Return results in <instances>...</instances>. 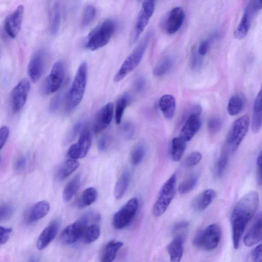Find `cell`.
I'll return each instance as SVG.
<instances>
[{
  "mask_svg": "<svg viewBox=\"0 0 262 262\" xmlns=\"http://www.w3.org/2000/svg\"><path fill=\"white\" fill-rule=\"evenodd\" d=\"M259 201L258 193L251 191L241 198L235 206L231 216L232 237L235 249L238 248L245 228L255 214Z\"/></svg>",
  "mask_w": 262,
  "mask_h": 262,
  "instance_id": "obj_1",
  "label": "cell"
},
{
  "mask_svg": "<svg viewBox=\"0 0 262 262\" xmlns=\"http://www.w3.org/2000/svg\"><path fill=\"white\" fill-rule=\"evenodd\" d=\"M87 75V64L83 61L79 66L66 97L65 107L67 113L72 112L81 102L86 88Z\"/></svg>",
  "mask_w": 262,
  "mask_h": 262,
  "instance_id": "obj_2",
  "label": "cell"
},
{
  "mask_svg": "<svg viewBox=\"0 0 262 262\" xmlns=\"http://www.w3.org/2000/svg\"><path fill=\"white\" fill-rule=\"evenodd\" d=\"M116 26V23L112 19L103 21L92 30L86 37L85 48L91 51H95L105 46L113 35Z\"/></svg>",
  "mask_w": 262,
  "mask_h": 262,
  "instance_id": "obj_3",
  "label": "cell"
},
{
  "mask_svg": "<svg viewBox=\"0 0 262 262\" xmlns=\"http://www.w3.org/2000/svg\"><path fill=\"white\" fill-rule=\"evenodd\" d=\"M150 31L143 37L136 47L126 58L114 77V81L119 82L133 71L140 63L152 37Z\"/></svg>",
  "mask_w": 262,
  "mask_h": 262,
  "instance_id": "obj_4",
  "label": "cell"
},
{
  "mask_svg": "<svg viewBox=\"0 0 262 262\" xmlns=\"http://www.w3.org/2000/svg\"><path fill=\"white\" fill-rule=\"evenodd\" d=\"M100 220L99 214L89 212L79 219L66 227L60 235V240L64 245L72 244L82 237L84 231L90 223Z\"/></svg>",
  "mask_w": 262,
  "mask_h": 262,
  "instance_id": "obj_5",
  "label": "cell"
},
{
  "mask_svg": "<svg viewBox=\"0 0 262 262\" xmlns=\"http://www.w3.org/2000/svg\"><path fill=\"white\" fill-rule=\"evenodd\" d=\"M221 234V229L219 225L210 224L196 233L193 239V244L198 248L207 251L213 250L219 245Z\"/></svg>",
  "mask_w": 262,
  "mask_h": 262,
  "instance_id": "obj_6",
  "label": "cell"
},
{
  "mask_svg": "<svg viewBox=\"0 0 262 262\" xmlns=\"http://www.w3.org/2000/svg\"><path fill=\"white\" fill-rule=\"evenodd\" d=\"M177 174L173 173L161 187L152 208L156 217L162 215L167 210L176 192Z\"/></svg>",
  "mask_w": 262,
  "mask_h": 262,
  "instance_id": "obj_7",
  "label": "cell"
},
{
  "mask_svg": "<svg viewBox=\"0 0 262 262\" xmlns=\"http://www.w3.org/2000/svg\"><path fill=\"white\" fill-rule=\"evenodd\" d=\"M249 126V118L245 115L233 123L227 138V144L229 149L234 152L239 147L246 136Z\"/></svg>",
  "mask_w": 262,
  "mask_h": 262,
  "instance_id": "obj_8",
  "label": "cell"
},
{
  "mask_svg": "<svg viewBox=\"0 0 262 262\" xmlns=\"http://www.w3.org/2000/svg\"><path fill=\"white\" fill-rule=\"evenodd\" d=\"M261 7L262 2L260 1H250L248 2L239 23L234 31L235 38L241 40L247 36L253 16L261 9Z\"/></svg>",
  "mask_w": 262,
  "mask_h": 262,
  "instance_id": "obj_9",
  "label": "cell"
},
{
  "mask_svg": "<svg viewBox=\"0 0 262 262\" xmlns=\"http://www.w3.org/2000/svg\"><path fill=\"white\" fill-rule=\"evenodd\" d=\"M138 208L137 198H133L128 200L114 215L112 223L114 228L121 229L129 224L135 216Z\"/></svg>",
  "mask_w": 262,
  "mask_h": 262,
  "instance_id": "obj_10",
  "label": "cell"
},
{
  "mask_svg": "<svg viewBox=\"0 0 262 262\" xmlns=\"http://www.w3.org/2000/svg\"><path fill=\"white\" fill-rule=\"evenodd\" d=\"M64 75V68L61 60L57 61L53 66L50 72L46 79L44 92L51 94L58 91L62 84Z\"/></svg>",
  "mask_w": 262,
  "mask_h": 262,
  "instance_id": "obj_11",
  "label": "cell"
},
{
  "mask_svg": "<svg viewBox=\"0 0 262 262\" xmlns=\"http://www.w3.org/2000/svg\"><path fill=\"white\" fill-rule=\"evenodd\" d=\"M31 88L29 80L22 79L13 89L11 93V103L14 112H19L24 106Z\"/></svg>",
  "mask_w": 262,
  "mask_h": 262,
  "instance_id": "obj_12",
  "label": "cell"
},
{
  "mask_svg": "<svg viewBox=\"0 0 262 262\" xmlns=\"http://www.w3.org/2000/svg\"><path fill=\"white\" fill-rule=\"evenodd\" d=\"M91 144V136L87 128L82 129L77 143L72 145L68 151V156L72 159L77 160L86 156Z\"/></svg>",
  "mask_w": 262,
  "mask_h": 262,
  "instance_id": "obj_13",
  "label": "cell"
},
{
  "mask_svg": "<svg viewBox=\"0 0 262 262\" xmlns=\"http://www.w3.org/2000/svg\"><path fill=\"white\" fill-rule=\"evenodd\" d=\"M154 1H144L138 14L135 26L133 41H135L147 25L155 11Z\"/></svg>",
  "mask_w": 262,
  "mask_h": 262,
  "instance_id": "obj_14",
  "label": "cell"
},
{
  "mask_svg": "<svg viewBox=\"0 0 262 262\" xmlns=\"http://www.w3.org/2000/svg\"><path fill=\"white\" fill-rule=\"evenodd\" d=\"M201 109L197 106L189 115L183 126L180 136L186 142L189 141L200 128L201 122L200 114Z\"/></svg>",
  "mask_w": 262,
  "mask_h": 262,
  "instance_id": "obj_15",
  "label": "cell"
},
{
  "mask_svg": "<svg viewBox=\"0 0 262 262\" xmlns=\"http://www.w3.org/2000/svg\"><path fill=\"white\" fill-rule=\"evenodd\" d=\"M24 12V6L19 5L5 20V30L11 38L16 37L21 29Z\"/></svg>",
  "mask_w": 262,
  "mask_h": 262,
  "instance_id": "obj_16",
  "label": "cell"
},
{
  "mask_svg": "<svg viewBox=\"0 0 262 262\" xmlns=\"http://www.w3.org/2000/svg\"><path fill=\"white\" fill-rule=\"evenodd\" d=\"M58 219L52 221L41 232L38 237L36 247L39 250L46 248L55 237L60 227Z\"/></svg>",
  "mask_w": 262,
  "mask_h": 262,
  "instance_id": "obj_17",
  "label": "cell"
},
{
  "mask_svg": "<svg viewBox=\"0 0 262 262\" xmlns=\"http://www.w3.org/2000/svg\"><path fill=\"white\" fill-rule=\"evenodd\" d=\"M45 53L38 51L34 54L28 67V73L31 80L37 82L43 73L45 66Z\"/></svg>",
  "mask_w": 262,
  "mask_h": 262,
  "instance_id": "obj_18",
  "label": "cell"
},
{
  "mask_svg": "<svg viewBox=\"0 0 262 262\" xmlns=\"http://www.w3.org/2000/svg\"><path fill=\"white\" fill-rule=\"evenodd\" d=\"M185 18V13L180 7L172 9L165 24V30L168 34L176 33L182 27Z\"/></svg>",
  "mask_w": 262,
  "mask_h": 262,
  "instance_id": "obj_19",
  "label": "cell"
},
{
  "mask_svg": "<svg viewBox=\"0 0 262 262\" xmlns=\"http://www.w3.org/2000/svg\"><path fill=\"white\" fill-rule=\"evenodd\" d=\"M113 115V104L108 102L98 113L93 126L94 132L98 134L105 129L111 123Z\"/></svg>",
  "mask_w": 262,
  "mask_h": 262,
  "instance_id": "obj_20",
  "label": "cell"
},
{
  "mask_svg": "<svg viewBox=\"0 0 262 262\" xmlns=\"http://www.w3.org/2000/svg\"><path fill=\"white\" fill-rule=\"evenodd\" d=\"M50 208V204L47 201H41L35 203L27 214L26 222L32 224L41 220L48 213Z\"/></svg>",
  "mask_w": 262,
  "mask_h": 262,
  "instance_id": "obj_21",
  "label": "cell"
},
{
  "mask_svg": "<svg viewBox=\"0 0 262 262\" xmlns=\"http://www.w3.org/2000/svg\"><path fill=\"white\" fill-rule=\"evenodd\" d=\"M184 236L179 234L175 236L169 243L167 250L171 262H180L183 254Z\"/></svg>",
  "mask_w": 262,
  "mask_h": 262,
  "instance_id": "obj_22",
  "label": "cell"
},
{
  "mask_svg": "<svg viewBox=\"0 0 262 262\" xmlns=\"http://www.w3.org/2000/svg\"><path fill=\"white\" fill-rule=\"evenodd\" d=\"M261 217L260 215L244 237L243 241L245 246L251 247L261 241Z\"/></svg>",
  "mask_w": 262,
  "mask_h": 262,
  "instance_id": "obj_23",
  "label": "cell"
},
{
  "mask_svg": "<svg viewBox=\"0 0 262 262\" xmlns=\"http://www.w3.org/2000/svg\"><path fill=\"white\" fill-rule=\"evenodd\" d=\"M61 22V6L59 1L54 2L49 14V30L53 35L59 31Z\"/></svg>",
  "mask_w": 262,
  "mask_h": 262,
  "instance_id": "obj_24",
  "label": "cell"
},
{
  "mask_svg": "<svg viewBox=\"0 0 262 262\" xmlns=\"http://www.w3.org/2000/svg\"><path fill=\"white\" fill-rule=\"evenodd\" d=\"M176 106L175 98L170 94L162 96L159 101V108L164 117L167 119H170L173 117Z\"/></svg>",
  "mask_w": 262,
  "mask_h": 262,
  "instance_id": "obj_25",
  "label": "cell"
},
{
  "mask_svg": "<svg viewBox=\"0 0 262 262\" xmlns=\"http://www.w3.org/2000/svg\"><path fill=\"white\" fill-rule=\"evenodd\" d=\"M121 241L112 240L109 241L104 246L102 252L100 262H113L115 259L117 253L123 246Z\"/></svg>",
  "mask_w": 262,
  "mask_h": 262,
  "instance_id": "obj_26",
  "label": "cell"
},
{
  "mask_svg": "<svg viewBox=\"0 0 262 262\" xmlns=\"http://www.w3.org/2000/svg\"><path fill=\"white\" fill-rule=\"evenodd\" d=\"M262 108H261V92L260 91L254 100L253 104V115L252 118V129L253 132H258L261 127Z\"/></svg>",
  "mask_w": 262,
  "mask_h": 262,
  "instance_id": "obj_27",
  "label": "cell"
},
{
  "mask_svg": "<svg viewBox=\"0 0 262 262\" xmlns=\"http://www.w3.org/2000/svg\"><path fill=\"white\" fill-rule=\"evenodd\" d=\"M216 195L212 189H208L200 193L195 199L193 206L195 209L202 211L205 210L212 203Z\"/></svg>",
  "mask_w": 262,
  "mask_h": 262,
  "instance_id": "obj_28",
  "label": "cell"
},
{
  "mask_svg": "<svg viewBox=\"0 0 262 262\" xmlns=\"http://www.w3.org/2000/svg\"><path fill=\"white\" fill-rule=\"evenodd\" d=\"M187 142L180 137L174 138L171 144L170 155L174 162L179 161L186 148Z\"/></svg>",
  "mask_w": 262,
  "mask_h": 262,
  "instance_id": "obj_29",
  "label": "cell"
},
{
  "mask_svg": "<svg viewBox=\"0 0 262 262\" xmlns=\"http://www.w3.org/2000/svg\"><path fill=\"white\" fill-rule=\"evenodd\" d=\"M80 182V177L79 175L77 174L67 184L62 192V199L64 202L68 203L71 201L78 191Z\"/></svg>",
  "mask_w": 262,
  "mask_h": 262,
  "instance_id": "obj_30",
  "label": "cell"
},
{
  "mask_svg": "<svg viewBox=\"0 0 262 262\" xmlns=\"http://www.w3.org/2000/svg\"><path fill=\"white\" fill-rule=\"evenodd\" d=\"M174 64V59L171 56H166L162 58L156 65L153 70V74L160 77L167 74Z\"/></svg>",
  "mask_w": 262,
  "mask_h": 262,
  "instance_id": "obj_31",
  "label": "cell"
},
{
  "mask_svg": "<svg viewBox=\"0 0 262 262\" xmlns=\"http://www.w3.org/2000/svg\"><path fill=\"white\" fill-rule=\"evenodd\" d=\"M245 106L244 98L239 95H234L229 100L227 112L230 116H235L240 113Z\"/></svg>",
  "mask_w": 262,
  "mask_h": 262,
  "instance_id": "obj_32",
  "label": "cell"
},
{
  "mask_svg": "<svg viewBox=\"0 0 262 262\" xmlns=\"http://www.w3.org/2000/svg\"><path fill=\"white\" fill-rule=\"evenodd\" d=\"M130 175L128 171H124L118 179L114 189V196L117 200L121 199L127 188Z\"/></svg>",
  "mask_w": 262,
  "mask_h": 262,
  "instance_id": "obj_33",
  "label": "cell"
},
{
  "mask_svg": "<svg viewBox=\"0 0 262 262\" xmlns=\"http://www.w3.org/2000/svg\"><path fill=\"white\" fill-rule=\"evenodd\" d=\"M97 192L93 187L85 189L79 198L77 205L79 208H82L91 205L96 200Z\"/></svg>",
  "mask_w": 262,
  "mask_h": 262,
  "instance_id": "obj_34",
  "label": "cell"
},
{
  "mask_svg": "<svg viewBox=\"0 0 262 262\" xmlns=\"http://www.w3.org/2000/svg\"><path fill=\"white\" fill-rule=\"evenodd\" d=\"M100 235V227L96 223H94L86 227L81 238L84 243L90 244L96 241Z\"/></svg>",
  "mask_w": 262,
  "mask_h": 262,
  "instance_id": "obj_35",
  "label": "cell"
},
{
  "mask_svg": "<svg viewBox=\"0 0 262 262\" xmlns=\"http://www.w3.org/2000/svg\"><path fill=\"white\" fill-rule=\"evenodd\" d=\"M79 162L76 160L68 159L59 168L58 178L62 180L72 174L79 166Z\"/></svg>",
  "mask_w": 262,
  "mask_h": 262,
  "instance_id": "obj_36",
  "label": "cell"
},
{
  "mask_svg": "<svg viewBox=\"0 0 262 262\" xmlns=\"http://www.w3.org/2000/svg\"><path fill=\"white\" fill-rule=\"evenodd\" d=\"M131 98L129 95L124 94L117 101L115 111V121L116 124H119L125 108L130 101Z\"/></svg>",
  "mask_w": 262,
  "mask_h": 262,
  "instance_id": "obj_37",
  "label": "cell"
},
{
  "mask_svg": "<svg viewBox=\"0 0 262 262\" xmlns=\"http://www.w3.org/2000/svg\"><path fill=\"white\" fill-rule=\"evenodd\" d=\"M198 178V174L193 173L185 178L179 186V192L181 194H186L192 191L197 184Z\"/></svg>",
  "mask_w": 262,
  "mask_h": 262,
  "instance_id": "obj_38",
  "label": "cell"
},
{
  "mask_svg": "<svg viewBox=\"0 0 262 262\" xmlns=\"http://www.w3.org/2000/svg\"><path fill=\"white\" fill-rule=\"evenodd\" d=\"M96 13V9L93 6H86L83 10L82 16V26L84 27L91 24L95 17Z\"/></svg>",
  "mask_w": 262,
  "mask_h": 262,
  "instance_id": "obj_39",
  "label": "cell"
},
{
  "mask_svg": "<svg viewBox=\"0 0 262 262\" xmlns=\"http://www.w3.org/2000/svg\"><path fill=\"white\" fill-rule=\"evenodd\" d=\"M145 155V148L142 144L137 145L133 149L130 160L134 165H138L143 160Z\"/></svg>",
  "mask_w": 262,
  "mask_h": 262,
  "instance_id": "obj_40",
  "label": "cell"
},
{
  "mask_svg": "<svg viewBox=\"0 0 262 262\" xmlns=\"http://www.w3.org/2000/svg\"><path fill=\"white\" fill-rule=\"evenodd\" d=\"M15 211V208L10 203H3L0 205V222L10 219Z\"/></svg>",
  "mask_w": 262,
  "mask_h": 262,
  "instance_id": "obj_41",
  "label": "cell"
},
{
  "mask_svg": "<svg viewBox=\"0 0 262 262\" xmlns=\"http://www.w3.org/2000/svg\"><path fill=\"white\" fill-rule=\"evenodd\" d=\"M228 161V155L226 151L220 156L215 166V173L217 177H220L226 168Z\"/></svg>",
  "mask_w": 262,
  "mask_h": 262,
  "instance_id": "obj_42",
  "label": "cell"
},
{
  "mask_svg": "<svg viewBox=\"0 0 262 262\" xmlns=\"http://www.w3.org/2000/svg\"><path fill=\"white\" fill-rule=\"evenodd\" d=\"M222 121L219 117H212L208 121L207 128L209 132L212 134H215L222 128Z\"/></svg>",
  "mask_w": 262,
  "mask_h": 262,
  "instance_id": "obj_43",
  "label": "cell"
},
{
  "mask_svg": "<svg viewBox=\"0 0 262 262\" xmlns=\"http://www.w3.org/2000/svg\"><path fill=\"white\" fill-rule=\"evenodd\" d=\"M203 63L202 56L198 53L195 49L191 50L190 56V65L192 69L194 70H199Z\"/></svg>",
  "mask_w": 262,
  "mask_h": 262,
  "instance_id": "obj_44",
  "label": "cell"
},
{
  "mask_svg": "<svg viewBox=\"0 0 262 262\" xmlns=\"http://www.w3.org/2000/svg\"><path fill=\"white\" fill-rule=\"evenodd\" d=\"M202 154L197 151L191 152L186 158L185 165L187 167H192L197 165L201 160Z\"/></svg>",
  "mask_w": 262,
  "mask_h": 262,
  "instance_id": "obj_45",
  "label": "cell"
},
{
  "mask_svg": "<svg viewBox=\"0 0 262 262\" xmlns=\"http://www.w3.org/2000/svg\"><path fill=\"white\" fill-rule=\"evenodd\" d=\"M12 231L11 228L0 226V245H4L8 242Z\"/></svg>",
  "mask_w": 262,
  "mask_h": 262,
  "instance_id": "obj_46",
  "label": "cell"
},
{
  "mask_svg": "<svg viewBox=\"0 0 262 262\" xmlns=\"http://www.w3.org/2000/svg\"><path fill=\"white\" fill-rule=\"evenodd\" d=\"M62 100V96L61 94H57L53 98L49 106L50 111L52 113L56 112L60 106Z\"/></svg>",
  "mask_w": 262,
  "mask_h": 262,
  "instance_id": "obj_47",
  "label": "cell"
},
{
  "mask_svg": "<svg viewBox=\"0 0 262 262\" xmlns=\"http://www.w3.org/2000/svg\"><path fill=\"white\" fill-rule=\"evenodd\" d=\"M10 134V130L6 125L0 127V150L4 147L8 140Z\"/></svg>",
  "mask_w": 262,
  "mask_h": 262,
  "instance_id": "obj_48",
  "label": "cell"
},
{
  "mask_svg": "<svg viewBox=\"0 0 262 262\" xmlns=\"http://www.w3.org/2000/svg\"><path fill=\"white\" fill-rule=\"evenodd\" d=\"M262 246L260 244L255 247L252 251L251 253V257L252 262H261L262 260V254H261Z\"/></svg>",
  "mask_w": 262,
  "mask_h": 262,
  "instance_id": "obj_49",
  "label": "cell"
},
{
  "mask_svg": "<svg viewBox=\"0 0 262 262\" xmlns=\"http://www.w3.org/2000/svg\"><path fill=\"white\" fill-rule=\"evenodd\" d=\"M210 46V41L203 40L199 44L198 53L201 56H205L208 52Z\"/></svg>",
  "mask_w": 262,
  "mask_h": 262,
  "instance_id": "obj_50",
  "label": "cell"
},
{
  "mask_svg": "<svg viewBox=\"0 0 262 262\" xmlns=\"http://www.w3.org/2000/svg\"><path fill=\"white\" fill-rule=\"evenodd\" d=\"M256 174L257 183L259 186L261 184V153L260 152L256 160Z\"/></svg>",
  "mask_w": 262,
  "mask_h": 262,
  "instance_id": "obj_51",
  "label": "cell"
},
{
  "mask_svg": "<svg viewBox=\"0 0 262 262\" xmlns=\"http://www.w3.org/2000/svg\"><path fill=\"white\" fill-rule=\"evenodd\" d=\"M146 85V80L143 77H139L135 82L134 86L138 92L142 91Z\"/></svg>",
  "mask_w": 262,
  "mask_h": 262,
  "instance_id": "obj_52",
  "label": "cell"
},
{
  "mask_svg": "<svg viewBox=\"0 0 262 262\" xmlns=\"http://www.w3.org/2000/svg\"><path fill=\"white\" fill-rule=\"evenodd\" d=\"M109 144V138L107 136H102L98 141V147L100 151L105 150Z\"/></svg>",
  "mask_w": 262,
  "mask_h": 262,
  "instance_id": "obj_53",
  "label": "cell"
},
{
  "mask_svg": "<svg viewBox=\"0 0 262 262\" xmlns=\"http://www.w3.org/2000/svg\"><path fill=\"white\" fill-rule=\"evenodd\" d=\"M122 130L125 136L129 138L133 136L134 128L132 124L128 123L123 125Z\"/></svg>",
  "mask_w": 262,
  "mask_h": 262,
  "instance_id": "obj_54",
  "label": "cell"
},
{
  "mask_svg": "<svg viewBox=\"0 0 262 262\" xmlns=\"http://www.w3.org/2000/svg\"><path fill=\"white\" fill-rule=\"evenodd\" d=\"M188 222L185 221L178 222L173 225L172 231L173 232H177L180 230L185 229L188 227Z\"/></svg>",
  "mask_w": 262,
  "mask_h": 262,
  "instance_id": "obj_55",
  "label": "cell"
},
{
  "mask_svg": "<svg viewBox=\"0 0 262 262\" xmlns=\"http://www.w3.org/2000/svg\"><path fill=\"white\" fill-rule=\"evenodd\" d=\"M27 162V159L25 157H20L15 162V167L16 170H20L23 169L26 166Z\"/></svg>",
  "mask_w": 262,
  "mask_h": 262,
  "instance_id": "obj_56",
  "label": "cell"
},
{
  "mask_svg": "<svg viewBox=\"0 0 262 262\" xmlns=\"http://www.w3.org/2000/svg\"><path fill=\"white\" fill-rule=\"evenodd\" d=\"M28 262H40V260L38 257L36 256H32L29 259Z\"/></svg>",
  "mask_w": 262,
  "mask_h": 262,
  "instance_id": "obj_57",
  "label": "cell"
},
{
  "mask_svg": "<svg viewBox=\"0 0 262 262\" xmlns=\"http://www.w3.org/2000/svg\"><path fill=\"white\" fill-rule=\"evenodd\" d=\"M0 162H1V158H0Z\"/></svg>",
  "mask_w": 262,
  "mask_h": 262,
  "instance_id": "obj_58",
  "label": "cell"
}]
</instances>
